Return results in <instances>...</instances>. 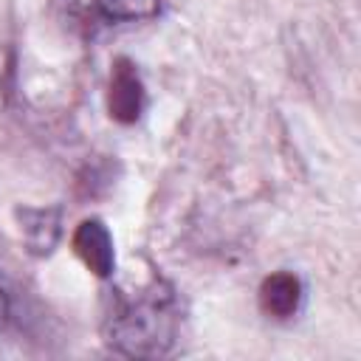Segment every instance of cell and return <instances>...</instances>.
I'll return each mask as SVG.
<instances>
[{
  "label": "cell",
  "instance_id": "1",
  "mask_svg": "<svg viewBox=\"0 0 361 361\" xmlns=\"http://www.w3.org/2000/svg\"><path fill=\"white\" fill-rule=\"evenodd\" d=\"M180 299L169 282H152L135 296L116 299L104 322V344L130 358H161L180 330Z\"/></svg>",
  "mask_w": 361,
  "mask_h": 361
},
{
  "label": "cell",
  "instance_id": "2",
  "mask_svg": "<svg viewBox=\"0 0 361 361\" xmlns=\"http://www.w3.org/2000/svg\"><path fill=\"white\" fill-rule=\"evenodd\" d=\"M51 11L68 31L93 37L104 25L152 20L161 0H51Z\"/></svg>",
  "mask_w": 361,
  "mask_h": 361
},
{
  "label": "cell",
  "instance_id": "3",
  "mask_svg": "<svg viewBox=\"0 0 361 361\" xmlns=\"http://www.w3.org/2000/svg\"><path fill=\"white\" fill-rule=\"evenodd\" d=\"M147 107V90L141 82V73L127 56H118L110 71V87H107V110L110 118L118 124H135Z\"/></svg>",
  "mask_w": 361,
  "mask_h": 361
},
{
  "label": "cell",
  "instance_id": "4",
  "mask_svg": "<svg viewBox=\"0 0 361 361\" xmlns=\"http://www.w3.org/2000/svg\"><path fill=\"white\" fill-rule=\"evenodd\" d=\"M73 251L85 262L90 274L99 279L113 276L116 271V248H113V234L102 220H82L73 231Z\"/></svg>",
  "mask_w": 361,
  "mask_h": 361
},
{
  "label": "cell",
  "instance_id": "5",
  "mask_svg": "<svg viewBox=\"0 0 361 361\" xmlns=\"http://www.w3.org/2000/svg\"><path fill=\"white\" fill-rule=\"evenodd\" d=\"M302 299H305L302 279L290 271H276L265 276L259 285V307L271 319H279V322L293 319L302 307Z\"/></svg>",
  "mask_w": 361,
  "mask_h": 361
},
{
  "label": "cell",
  "instance_id": "6",
  "mask_svg": "<svg viewBox=\"0 0 361 361\" xmlns=\"http://www.w3.org/2000/svg\"><path fill=\"white\" fill-rule=\"evenodd\" d=\"M17 214L23 220V234L31 254H51L59 240V209H20Z\"/></svg>",
  "mask_w": 361,
  "mask_h": 361
},
{
  "label": "cell",
  "instance_id": "7",
  "mask_svg": "<svg viewBox=\"0 0 361 361\" xmlns=\"http://www.w3.org/2000/svg\"><path fill=\"white\" fill-rule=\"evenodd\" d=\"M8 319H11V299H8L6 288L0 285V333L8 327Z\"/></svg>",
  "mask_w": 361,
  "mask_h": 361
}]
</instances>
